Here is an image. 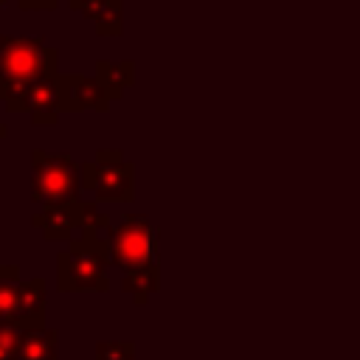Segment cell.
<instances>
[{
  "label": "cell",
  "instance_id": "7a4b0ae2",
  "mask_svg": "<svg viewBox=\"0 0 360 360\" xmlns=\"http://www.w3.org/2000/svg\"><path fill=\"white\" fill-rule=\"evenodd\" d=\"M31 200L37 205H62L82 200V169L70 155L31 152Z\"/></svg>",
  "mask_w": 360,
  "mask_h": 360
},
{
  "label": "cell",
  "instance_id": "8992f818",
  "mask_svg": "<svg viewBox=\"0 0 360 360\" xmlns=\"http://www.w3.org/2000/svg\"><path fill=\"white\" fill-rule=\"evenodd\" d=\"M31 225L51 242L56 239H76L84 231L104 233L112 228V222L98 214L93 200H76V202H62V205H45L39 214L31 217Z\"/></svg>",
  "mask_w": 360,
  "mask_h": 360
},
{
  "label": "cell",
  "instance_id": "4fadbf2b",
  "mask_svg": "<svg viewBox=\"0 0 360 360\" xmlns=\"http://www.w3.org/2000/svg\"><path fill=\"white\" fill-rule=\"evenodd\" d=\"M121 290H124L138 307H143V304L149 301V295L160 290V267H143V270L124 273Z\"/></svg>",
  "mask_w": 360,
  "mask_h": 360
},
{
  "label": "cell",
  "instance_id": "52a82bcc",
  "mask_svg": "<svg viewBox=\"0 0 360 360\" xmlns=\"http://www.w3.org/2000/svg\"><path fill=\"white\" fill-rule=\"evenodd\" d=\"M0 101H6L8 112H31V121L37 127H53L59 118L56 76L39 79L34 84H20V87L0 84Z\"/></svg>",
  "mask_w": 360,
  "mask_h": 360
},
{
  "label": "cell",
  "instance_id": "2e32d148",
  "mask_svg": "<svg viewBox=\"0 0 360 360\" xmlns=\"http://www.w3.org/2000/svg\"><path fill=\"white\" fill-rule=\"evenodd\" d=\"M20 335L22 329L14 326V323H0V360H11L14 357V349L20 343Z\"/></svg>",
  "mask_w": 360,
  "mask_h": 360
},
{
  "label": "cell",
  "instance_id": "9a60e30c",
  "mask_svg": "<svg viewBox=\"0 0 360 360\" xmlns=\"http://www.w3.org/2000/svg\"><path fill=\"white\" fill-rule=\"evenodd\" d=\"M96 360H135V343L129 340H98Z\"/></svg>",
  "mask_w": 360,
  "mask_h": 360
},
{
  "label": "cell",
  "instance_id": "d6986e66",
  "mask_svg": "<svg viewBox=\"0 0 360 360\" xmlns=\"http://www.w3.org/2000/svg\"><path fill=\"white\" fill-rule=\"evenodd\" d=\"M3 3H8V0H0V6H3Z\"/></svg>",
  "mask_w": 360,
  "mask_h": 360
},
{
  "label": "cell",
  "instance_id": "277c9868",
  "mask_svg": "<svg viewBox=\"0 0 360 360\" xmlns=\"http://www.w3.org/2000/svg\"><path fill=\"white\" fill-rule=\"evenodd\" d=\"M158 239H160V231L146 217H135V214L124 217L107 231L110 264L121 267L124 273L143 270V267H160Z\"/></svg>",
  "mask_w": 360,
  "mask_h": 360
},
{
  "label": "cell",
  "instance_id": "e0dca14e",
  "mask_svg": "<svg viewBox=\"0 0 360 360\" xmlns=\"http://www.w3.org/2000/svg\"><path fill=\"white\" fill-rule=\"evenodd\" d=\"M20 8H45V11H53L59 6V0H17Z\"/></svg>",
  "mask_w": 360,
  "mask_h": 360
},
{
  "label": "cell",
  "instance_id": "5bb4252c",
  "mask_svg": "<svg viewBox=\"0 0 360 360\" xmlns=\"http://www.w3.org/2000/svg\"><path fill=\"white\" fill-rule=\"evenodd\" d=\"M22 281L17 264H0V323H14Z\"/></svg>",
  "mask_w": 360,
  "mask_h": 360
},
{
  "label": "cell",
  "instance_id": "5b68a950",
  "mask_svg": "<svg viewBox=\"0 0 360 360\" xmlns=\"http://www.w3.org/2000/svg\"><path fill=\"white\" fill-rule=\"evenodd\" d=\"M82 191L93 200L129 202L135 197V166L121 149H98L93 160L82 163Z\"/></svg>",
  "mask_w": 360,
  "mask_h": 360
},
{
  "label": "cell",
  "instance_id": "6da1fadb",
  "mask_svg": "<svg viewBox=\"0 0 360 360\" xmlns=\"http://www.w3.org/2000/svg\"><path fill=\"white\" fill-rule=\"evenodd\" d=\"M110 245L104 233L84 231L70 239L68 250L56 256V287L59 292H107Z\"/></svg>",
  "mask_w": 360,
  "mask_h": 360
},
{
  "label": "cell",
  "instance_id": "30bf717a",
  "mask_svg": "<svg viewBox=\"0 0 360 360\" xmlns=\"http://www.w3.org/2000/svg\"><path fill=\"white\" fill-rule=\"evenodd\" d=\"M45 304H48V292H45V281L42 278H31L22 284L20 298H17V312H14V326L20 329H34L45 323Z\"/></svg>",
  "mask_w": 360,
  "mask_h": 360
},
{
  "label": "cell",
  "instance_id": "3957f363",
  "mask_svg": "<svg viewBox=\"0 0 360 360\" xmlns=\"http://www.w3.org/2000/svg\"><path fill=\"white\" fill-rule=\"evenodd\" d=\"M56 76V48L31 37L0 34V84L20 87Z\"/></svg>",
  "mask_w": 360,
  "mask_h": 360
},
{
  "label": "cell",
  "instance_id": "8fae6325",
  "mask_svg": "<svg viewBox=\"0 0 360 360\" xmlns=\"http://www.w3.org/2000/svg\"><path fill=\"white\" fill-rule=\"evenodd\" d=\"M11 360H59V335H56V329H45V326L22 329Z\"/></svg>",
  "mask_w": 360,
  "mask_h": 360
},
{
  "label": "cell",
  "instance_id": "ba28073f",
  "mask_svg": "<svg viewBox=\"0 0 360 360\" xmlns=\"http://www.w3.org/2000/svg\"><path fill=\"white\" fill-rule=\"evenodd\" d=\"M56 93H59V112H79V110H110V98L104 87L96 82V76H82V73H56Z\"/></svg>",
  "mask_w": 360,
  "mask_h": 360
},
{
  "label": "cell",
  "instance_id": "9c48e42d",
  "mask_svg": "<svg viewBox=\"0 0 360 360\" xmlns=\"http://www.w3.org/2000/svg\"><path fill=\"white\" fill-rule=\"evenodd\" d=\"M70 8H76L84 20H90L101 37H121L124 0H70Z\"/></svg>",
  "mask_w": 360,
  "mask_h": 360
},
{
  "label": "cell",
  "instance_id": "ac0fdd59",
  "mask_svg": "<svg viewBox=\"0 0 360 360\" xmlns=\"http://www.w3.org/2000/svg\"><path fill=\"white\" fill-rule=\"evenodd\" d=\"M8 135V129H6V124H0V138H6Z\"/></svg>",
  "mask_w": 360,
  "mask_h": 360
},
{
  "label": "cell",
  "instance_id": "7c38bea8",
  "mask_svg": "<svg viewBox=\"0 0 360 360\" xmlns=\"http://www.w3.org/2000/svg\"><path fill=\"white\" fill-rule=\"evenodd\" d=\"M96 82L104 87L107 98H121V93L135 82V65L132 62H96Z\"/></svg>",
  "mask_w": 360,
  "mask_h": 360
}]
</instances>
